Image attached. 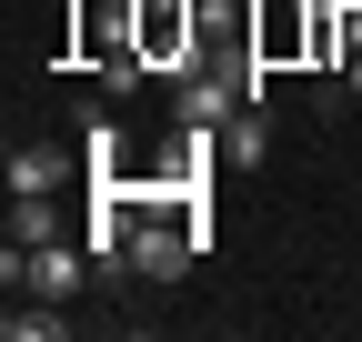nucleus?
<instances>
[{
    "instance_id": "1",
    "label": "nucleus",
    "mask_w": 362,
    "mask_h": 342,
    "mask_svg": "<svg viewBox=\"0 0 362 342\" xmlns=\"http://www.w3.org/2000/svg\"><path fill=\"white\" fill-rule=\"evenodd\" d=\"M131 40H141L151 71H202V40H211V11L202 0H131Z\"/></svg>"
},
{
    "instance_id": "2",
    "label": "nucleus",
    "mask_w": 362,
    "mask_h": 342,
    "mask_svg": "<svg viewBox=\"0 0 362 342\" xmlns=\"http://www.w3.org/2000/svg\"><path fill=\"white\" fill-rule=\"evenodd\" d=\"M211 171H232V161H221V121H181V131H171V151H161V191H211Z\"/></svg>"
},
{
    "instance_id": "3",
    "label": "nucleus",
    "mask_w": 362,
    "mask_h": 342,
    "mask_svg": "<svg viewBox=\"0 0 362 342\" xmlns=\"http://www.w3.org/2000/svg\"><path fill=\"white\" fill-rule=\"evenodd\" d=\"M252 101V71H181L171 81V121H232Z\"/></svg>"
},
{
    "instance_id": "4",
    "label": "nucleus",
    "mask_w": 362,
    "mask_h": 342,
    "mask_svg": "<svg viewBox=\"0 0 362 342\" xmlns=\"http://www.w3.org/2000/svg\"><path fill=\"white\" fill-rule=\"evenodd\" d=\"M262 151H272V121H262V101H242L232 121H221V161H232V171H262Z\"/></svg>"
},
{
    "instance_id": "5",
    "label": "nucleus",
    "mask_w": 362,
    "mask_h": 342,
    "mask_svg": "<svg viewBox=\"0 0 362 342\" xmlns=\"http://www.w3.org/2000/svg\"><path fill=\"white\" fill-rule=\"evenodd\" d=\"M121 151H131V141H121V121H111V111H90V121H81V171H90V182H121Z\"/></svg>"
},
{
    "instance_id": "6",
    "label": "nucleus",
    "mask_w": 362,
    "mask_h": 342,
    "mask_svg": "<svg viewBox=\"0 0 362 342\" xmlns=\"http://www.w3.org/2000/svg\"><path fill=\"white\" fill-rule=\"evenodd\" d=\"M0 182H11V201H21V191H51V182H61V151H40V141H21L11 161H0Z\"/></svg>"
},
{
    "instance_id": "7",
    "label": "nucleus",
    "mask_w": 362,
    "mask_h": 342,
    "mask_svg": "<svg viewBox=\"0 0 362 342\" xmlns=\"http://www.w3.org/2000/svg\"><path fill=\"white\" fill-rule=\"evenodd\" d=\"M0 332H11V342H51V332H61V302H40V292L21 302V292H11V312H0Z\"/></svg>"
},
{
    "instance_id": "8",
    "label": "nucleus",
    "mask_w": 362,
    "mask_h": 342,
    "mask_svg": "<svg viewBox=\"0 0 362 342\" xmlns=\"http://www.w3.org/2000/svg\"><path fill=\"white\" fill-rule=\"evenodd\" d=\"M61 11H71V0H61Z\"/></svg>"
}]
</instances>
